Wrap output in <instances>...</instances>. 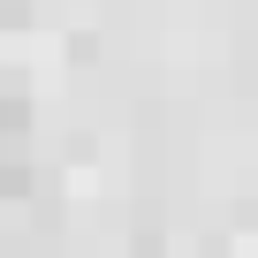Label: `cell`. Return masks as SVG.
I'll use <instances>...</instances> for the list:
<instances>
[]
</instances>
